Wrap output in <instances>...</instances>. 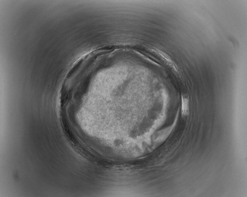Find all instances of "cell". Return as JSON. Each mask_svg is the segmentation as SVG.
I'll return each instance as SVG.
<instances>
[{
  "label": "cell",
  "mask_w": 247,
  "mask_h": 197,
  "mask_svg": "<svg viewBox=\"0 0 247 197\" xmlns=\"http://www.w3.org/2000/svg\"><path fill=\"white\" fill-rule=\"evenodd\" d=\"M188 100L186 97L183 96L182 98V115L186 116L188 113Z\"/></svg>",
  "instance_id": "6da1fadb"
}]
</instances>
